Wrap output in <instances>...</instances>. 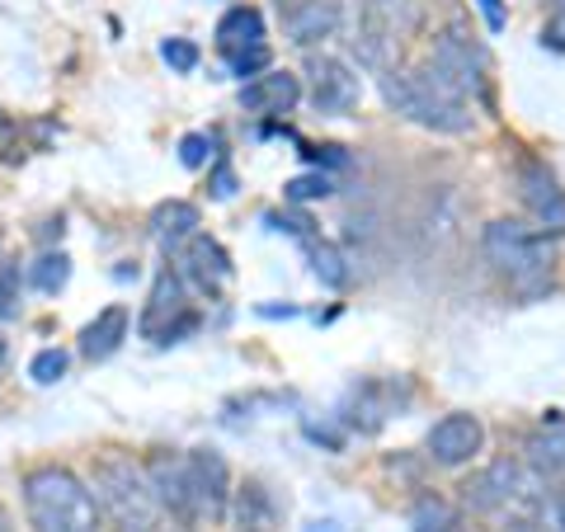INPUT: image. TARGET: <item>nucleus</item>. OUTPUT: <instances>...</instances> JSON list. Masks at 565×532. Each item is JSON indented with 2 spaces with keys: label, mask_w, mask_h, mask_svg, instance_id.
<instances>
[{
  "label": "nucleus",
  "mask_w": 565,
  "mask_h": 532,
  "mask_svg": "<svg viewBox=\"0 0 565 532\" xmlns=\"http://www.w3.org/2000/svg\"><path fill=\"white\" fill-rule=\"evenodd\" d=\"M264 43V14L255 6H232L217 20V47L226 57H236L245 47H259Z\"/></svg>",
  "instance_id": "a211bd4d"
},
{
  "label": "nucleus",
  "mask_w": 565,
  "mask_h": 532,
  "mask_svg": "<svg viewBox=\"0 0 565 532\" xmlns=\"http://www.w3.org/2000/svg\"><path fill=\"white\" fill-rule=\"evenodd\" d=\"M71 278V259L66 255H43L39 264H33V288L39 292H62Z\"/></svg>",
  "instance_id": "b1692460"
},
{
  "label": "nucleus",
  "mask_w": 565,
  "mask_h": 532,
  "mask_svg": "<svg viewBox=\"0 0 565 532\" xmlns=\"http://www.w3.org/2000/svg\"><path fill=\"white\" fill-rule=\"evenodd\" d=\"M481 10H486V24L500 33L504 29V6H500V0H481Z\"/></svg>",
  "instance_id": "72a5a7b5"
},
{
  "label": "nucleus",
  "mask_w": 565,
  "mask_h": 532,
  "mask_svg": "<svg viewBox=\"0 0 565 532\" xmlns=\"http://www.w3.org/2000/svg\"><path fill=\"white\" fill-rule=\"evenodd\" d=\"M382 99L392 104L401 118L419 123L429 132H467L471 128V104L457 85L438 71L434 62L429 66H415V71H386L382 76Z\"/></svg>",
  "instance_id": "f257e3e1"
},
{
  "label": "nucleus",
  "mask_w": 565,
  "mask_h": 532,
  "mask_svg": "<svg viewBox=\"0 0 565 532\" xmlns=\"http://www.w3.org/2000/svg\"><path fill=\"white\" fill-rule=\"evenodd\" d=\"M537 523L542 532H565V494H546L537 504Z\"/></svg>",
  "instance_id": "7c9ffc66"
},
{
  "label": "nucleus",
  "mask_w": 565,
  "mask_h": 532,
  "mask_svg": "<svg viewBox=\"0 0 565 532\" xmlns=\"http://www.w3.org/2000/svg\"><path fill=\"white\" fill-rule=\"evenodd\" d=\"M189 330H199V316H193V307H189L184 274L166 264V269L156 274V283H151L147 311H141V340H151V344H180Z\"/></svg>",
  "instance_id": "39448f33"
},
{
  "label": "nucleus",
  "mask_w": 565,
  "mask_h": 532,
  "mask_svg": "<svg viewBox=\"0 0 565 532\" xmlns=\"http://www.w3.org/2000/svg\"><path fill=\"white\" fill-rule=\"evenodd\" d=\"M307 85H311L316 114H330V118H344L363 99L359 71L344 66L340 57H307Z\"/></svg>",
  "instance_id": "6e6552de"
},
{
  "label": "nucleus",
  "mask_w": 565,
  "mask_h": 532,
  "mask_svg": "<svg viewBox=\"0 0 565 532\" xmlns=\"http://www.w3.org/2000/svg\"><path fill=\"white\" fill-rule=\"evenodd\" d=\"M147 481L156 490V500H161V509H170L180 523H193V513H189V486H184V457H174V453H151L147 457Z\"/></svg>",
  "instance_id": "2eb2a0df"
},
{
  "label": "nucleus",
  "mask_w": 565,
  "mask_h": 532,
  "mask_svg": "<svg viewBox=\"0 0 565 532\" xmlns=\"http://www.w3.org/2000/svg\"><path fill=\"white\" fill-rule=\"evenodd\" d=\"M232 193H236L232 166H217V170H212V199H232Z\"/></svg>",
  "instance_id": "473e14b6"
},
{
  "label": "nucleus",
  "mask_w": 565,
  "mask_h": 532,
  "mask_svg": "<svg viewBox=\"0 0 565 532\" xmlns=\"http://www.w3.org/2000/svg\"><path fill=\"white\" fill-rule=\"evenodd\" d=\"M486 259L494 264V269L504 274V283L514 288L523 301L542 297L546 288H552V264H546V245L542 236L533 232V226H523L514 217H500L486 226Z\"/></svg>",
  "instance_id": "20e7f679"
},
{
  "label": "nucleus",
  "mask_w": 565,
  "mask_h": 532,
  "mask_svg": "<svg viewBox=\"0 0 565 532\" xmlns=\"http://www.w3.org/2000/svg\"><path fill=\"white\" fill-rule=\"evenodd\" d=\"M151 236L166 245V251L174 255L189 236H199V208L184 203V199H170L151 212Z\"/></svg>",
  "instance_id": "6ab92c4d"
},
{
  "label": "nucleus",
  "mask_w": 565,
  "mask_h": 532,
  "mask_svg": "<svg viewBox=\"0 0 565 532\" xmlns=\"http://www.w3.org/2000/svg\"><path fill=\"white\" fill-rule=\"evenodd\" d=\"M481 443H486V429H481V419L476 415H467V411H452V415H444L429 429V457L438 467H467L476 453H481Z\"/></svg>",
  "instance_id": "1a4fd4ad"
},
{
  "label": "nucleus",
  "mask_w": 565,
  "mask_h": 532,
  "mask_svg": "<svg viewBox=\"0 0 565 532\" xmlns=\"http://www.w3.org/2000/svg\"><path fill=\"white\" fill-rule=\"evenodd\" d=\"M90 490H95V504L109 513V523L118 532H151L161 523V500H156L147 471L132 467L128 457H99Z\"/></svg>",
  "instance_id": "7ed1b4c3"
},
{
  "label": "nucleus",
  "mask_w": 565,
  "mask_h": 532,
  "mask_svg": "<svg viewBox=\"0 0 565 532\" xmlns=\"http://www.w3.org/2000/svg\"><path fill=\"white\" fill-rule=\"evenodd\" d=\"M161 57H166L174 71H184V76H189V71L199 66V47H193L189 39H166V43H161Z\"/></svg>",
  "instance_id": "cd10ccee"
},
{
  "label": "nucleus",
  "mask_w": 565,
  "mask_h": 532,
  "mask_svg": "<svg viewBox=\"0 0 565 532\" xmlns=\"http://www.w3.org/2000/svg\"><path fill=\"white\" fill-rule=\"evenodd\" d=\"M527 467H537L542 476H556L565 471V419L552 411V419L542 424V429L527 434Z\"/></svg>",
  "instance_id": "aec40b11"
},
{
  "label": "nucleus",
  "mask_w": 565,
  "mask_h": 532,
  "mask_svg": "<svg viewBox=\"0 0 565 532\" xmlns=\"http://www.w3.org/2000/svg\"><path fill=\"white\" fill-rule=\"evenodd\" d=\"M122 340H128V307H104L95 321L81 330V353L90 363H99V359H109V353H118Z\"/></svg>",
  "instance_id": "f3484780"
},
{
  "label": "nucleus",
  "mask_w": 565,
  "mask_h": 532,
  "mask_svg": "<svg viewBox=\"0 0 565 532\" xmlns=\"http://www.w3.org/2000/svg\"><path fill=\"white\" fill-rule=\"evenodd\" d=\"M542 47H552V52H565V0H546Z\"/></svg>",
  "instance_id": "bb28decb"
},
{
  "label": "nucleus",
  "mask_w": 565,
  "mask_h": 532,
  "mask_svg": "<svg viewBox=\"0 0 565 532\" xmlns=\"http://www.w3.org/2000/svg\"><path fill=\"white\" fill-rule=\"evenodd\" d=\"M363 6H367V10H377L382 20L401 33V39L419 24V6H415V0H363Z\"/></svg>",
  "instance_id": "5701e85b"
},
{
  "label": "nucleus",
  "mask_w": 565,
  "mask_h": 532,
  "mask_svg": "<svg viewBox=\"0 0 565 532\" xmlns=\"http://www.w3.org/2000/svg\"><path fill=\"white\" fill-rule=\"evenodd\" d=\"M500 532H542V523L537 519H509Z\"/></svg>",
  "instance_id": "f704fd0d"
},
{
  "label": "nucleus",
  "mask_w": 565,
  "mask_h": 532,
  "mask_svg": "<svg viewBox=\"0 0 565 532\" xmlns=\"http://www.w3.org/2000/svg\"><path fill=\"white\" fill-rule=\"evenodd\" d=\"M519 193L527 212L546 226V232H565V189L556 184V174L542 161H523L519 166Z\"/></svg>",
  "instance_id": "ddd939ff"
},
{
  "label": "nucleus",
  "mask_w": 565,
  "mask_h": 532,
  "mask_svg": "<svg viewBox=\"0 0 565 532\" xmlns=\"http://www.w3.org/2000/svg\"><path fill=\"white\" fill-rule=\"evenodd\" d=\"M527 490V476L519 462H509V457H500V462H490L471 476V481L462 486V500L467 509L476 513H500L509 500H519V494Z\"/></svg>",
  "instance_id": "9d476101"
},
{
  "label": "nucleus",
  "mask_w": 565,
  "mask_h": 532,
  "mask_svg": "<svg viewBox=\"0 0 565 532\" xmlns=\"http://www.w3.org/2000/svg\"><path fill=\"white\" fill-rule=\"evenodd\" d=\"M0 532H10V519H6V513H0Z\"/></svg>",
  "instance_id": "4c0bfd02"
},
{
  "label": "nucleus",
  "mask_w": 565,
  "mask_h": 532,
  "mask_svg": "<svg viewBox=\"0 0 565 532\" xmlns=\"http://www.w3.org/2000/svg\"><path fill=\"white\" fill-rule=\"evenodd\" d=\"M236 532H278L282 513H278V500L269 494L264 481H245L236 490Z\"/></svg>",
  "instance_id": "dca6fc26"
},
{
  "label": "nucleus",
  "mask_w": 565,
  "mask_h": 532,
  "mask_svg": "<svg viewBox=\"0 0 565 532\" xmlns=\"http://www.w3.org/2000/svg\"><path fill=\"white\" fill-rule=\"evenodd\" d=\"M184 486H189V513L193 523H217L226 519V504H232V471H226V457L217 448H193L184 453Z\"/></svg>",
  "instance_id": "423d86ee"
},
{
  "label": "nucleus",
  "mask_w": 565,
  "mask_h": 532,
  "mask_svg": "<svg viewBox=\"0 0 565 532\" xmlns=\"http://www.w3.org/2000/svg\"><path fill=\"white\" fill-rule=\"evenodd\" d=\"M14 316H20V269L0 264V321H14Z\"/></svg>",
  "instance_id": "a878e982"
},
{
  "label": "nucleus",
  "mask_w": 565,
  "mask_h": 532,
  "mask_svg": "<svg viewBox=\"0 0 565 532\" xmlns=\"http://www.w3.org/2000/svg\"><path fill=\"white\" fill-rule=\"evenodd\" d=\"M282 193H288L292 203H311V199H326V193H330V180H326V174H302V180H292Z\"/></svg>",
  "instance_id": "c756f323"
},
{
  "label": "nucleus",
  "mask_w": 565,
  "mask_h": 532,
  "mask_svg": "<svg viewBox=\"0 0 565 532\" xmlns=\"http://www.w3.org/2000/svg\"><path fill=\"white\" fill-rule=\"evenodd\" d=\"M24 509L33 532H95L99 504L95 490L66 467H39L24 476Z\"/></svg>",
  "instance_id": "f03ea898"
},
{
  "label": "nucleus",
  "mask_w": 565,
  "mask_h": 532,
  "mask_svg": "<svg viewBox=\"0 0 565 532\" xmlns=\"http://www.w3.org/2000/svg\"><path fill=\"white\" fill-rule=\"evenodd\" d=\"M29 377L39 382V386L62 382V377H66V353H62V349H43V353H33V363H29Z\"/></svg>",
  "instance_id": "393cba45"
},
{
  "label": "nucleus",
  "mask_w": 565,
  "mask_h": 532,
  "mask_svg": "<svg viewBox=\"0 0 565 532\" xmlns=\"http://www.w3.org/2000/svg\"><path fill=\"white\" fill-rule=\"evenodd\" d=\"M174 255H180V269H184L193 283H199L207 297H212V292H222L226 283H232V255H226L212 236H189Z\"/></svg>",
  "instance_id": "4468645a"
},
{
  "label": "nucleus",
  "mask_w": 565,
  "mask_h": 532,
  "mask_svg": "<svg viewBox=\"0 0 565 532\" xmlns=\"http://www.w3.org/2000/svg\"><path fill=\"white\" fill-rule=\"evenodd\" d=\"M180 161H184L189 170H199V166L207 161V137H199V132H189V137L180 141Z\"/></svg>",
  "instance_id": "2f4dec72"
},
{
  "label": "nucleus",
  "mask_w": 565,
  "mask_h": 532,
  "mask_svg": "<svg viewBox=\"0 0 565 532\" xmlns=\"http://www.w3.org/2000/svg\"><path fill=\"white\" fill-rule=\"evenodd\" d=\"M311 532H334V523H311Z\"/></svg>",
  "instance_id": "e433bc0d"
},
{
  "label": "nucleus",
  "mask_w": 565,
  "mask_h": 532,
  "mask_svg": "<svg viewBox=\"0 0 565 532\" xmlns=\"http://www.w3.org/2000/svg\"><path fill=\"white\" fill-rule=\"evenodd\" d=\"M278 20L297 47H311L340 29L344 0H278Z\"/></svg>",
  "instance_id": "9b49d317"
},
{
  "label": "nucleus",
  "mask_w": 565,
  "mask_h": 532,
  "mask_svg": "<svg viewBox=\"0 0 565 532\" xmlns=\"http://www.w3.org/2000/svg\"><path fill=\"white\" fill-rule=\"evenodd\" d=\"M6 363H10V349H6V340H0V377H6Z\"/></svg>",
  "instance_id": "c9c22d12"
},
{
  "label": "nucleus",
  "mask_w": 565,
  "mask_h": 532,
  "mask_svg": "<svg viewBox=\"0 0 565 532\" xmlns=\"http://www.w3.org/2000/svg\"><path fill=\"white\" fill-rule=\"evenodd\" d=\"M297 104H302V81L292 76V71H259V76H250L241 85V109L250 114H264V118H282L292 114Z\"/></svg>",
  "instance_id": "f8f14e48"
},
{
  "label": "nucleus",
  "mask_w": 565,
  "mask_h": 532,
  "mask_svg": "<svg viewBox=\"0 0 565 532\" xmlns=\"http://www.w3.org/2000/svg\"><path fill=\"white\" fill-rule=\"evenodd\" d=\"M434 66L457 85L462 95H486L490 91V57L486 47L471 39L467 29H444L434 43Z\"/></svg>",
  "instance_id": "0eeeda50"
},
{
  "label": "nucleus",
  "mask_w": 565,
  "mask_h": 532,
  "mask_svg": "<svg viewBox=\"0 0 565 532\" xmlns=\"http://www.w3.org/2000/svg\"><path fill=\"white\" fill-rule=\"evenodd\" d=\"M311 269H316V278H321L326 283V288H344V283H349V269H344V255L340 251H334V245H316L311 241Z\"/></svg>",
  "instance_id": "4be33fe9"
},
{
  "label": "nucleus",
  "mask_w": 565,
  "mask_h": 532,
  "mask_svg": "<svg viewBox=\"0 0 565 532\" xmlns=\"http://www.w3.org/2000/svg\"><path fill=\"white\" fill-rule=\"evenodd\" d=\"M226 62H232L236 76H259V71H269V43L245 47V52H236V57H226Z\"/></svg>",
  "instance_id": "c85d7f7f"
},
{
  "label": "nucleus",
  "mask_w": 565,
  "mask_h": 532,
  "mask_svg": "<svg viewBox=\"0 0 565 532\" xmlns=\"http://www.w3.org/2000/svg\"><path fill=\"white\" fill-rule=\"evenodd\" d=\"M411 528L415 532H467L462 513H457L444 494H419L411 504Z\"/></svg>",
  "instance_id": "412c9836"
}]
</instances>
